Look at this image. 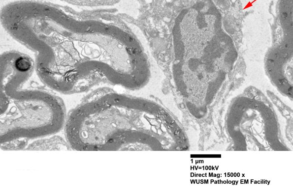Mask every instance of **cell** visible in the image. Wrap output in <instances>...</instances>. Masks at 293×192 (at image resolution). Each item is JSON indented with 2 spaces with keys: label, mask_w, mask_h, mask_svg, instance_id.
<instances>
[{
  "label": "cell",
  "mask_w": 293,
  "mask_h": 192,
  "mask_svg": "<svg viewBox=\"0 0 293 192\" xmlns=\"http://www.w3.org/2000/svg\"><path fill=\"white\" fill-rule=\"evenodd\" d=\"M71 128L84 151L175 150L185 143L178 123L162 106L104 88L77 105Z\"/></svg>",
  "instance_id": "1"
},
{
  "label": "cell",
  "mask_w": 293,
  "mask_h": 192,
  "mask_svg": "<svg viewBox=\"0 0 293 192\" xmlns=\"http://www.w3.org/2000/svg\"><path fill=\"white\" fill-rule=\"evenodd\" d=\"M35 70L34 61L22 53L0 59V143L33 140L63 130L67 110L54 91L24 87Z\"/></svg>",
  "instance_id": "2"
},
{
  "label": "cell",
  "mask_w": 293,
  "mask_h": 192,
  "mask_svg": "<svg viewBox=\"0 0 293 192\" xmlns=\"http://www.w3.org/2000/svg\"><path fill=\"white\" fill-rule=\"evenodd\" d=\"M65 138L58 134L31 140L25 150H71Z\"/></svg>",
  "instance_id": "3"
},
{
  "label": "cell",
  "mask_w": 293,
  "mask_h": 192,
  "mask_svg": "<svg viewBox=\"0 0 293 192\" xmlns=\"http://www.w3.org/2000/svg\"><path fill=\"white\" fill-rule=\"evenodd\" d=\"M30 140L25 138L15 139L0 143L2 150H25Z\"/></svg>",
  "instance_id": "4"
},
{
  "label": "cell",
  "mask_w": 293,
  "mask_h": 192,
  "mask_svg": "<svg viewBox=\"0 0 293 192\" xmlns=\"http://www.w3.org/2000/svg\"><path fill=\"white\" fill-rule=\"evenodd\" d=\"M72 5L80 6H91L106 4L112 0H61Z\"/></svg>",
  "instance_id": "5"
}]
</instances>
